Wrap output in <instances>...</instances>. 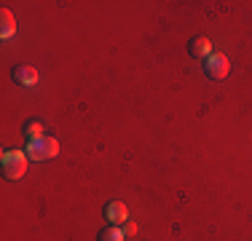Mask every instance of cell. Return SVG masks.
<instances>
[{
    "label": "cell",
    "mask_w": 252,
    "mask_h": 241,
    "mask_svg": "<svg viewBox=\"0 0 252 241\" xmlns=\"http://www.w3.org/2000/svg\"><path fill=\"white\" fill-rule=\"evenodd\" d=\"M27 172V155L22 153V150H8V153H3V174L8 180H19L25 177Z\"/></svg>",
    "instance_id": "obj_1"
},
{
    "label": "cell",
    "mask_w": 252,
    "mask_h": 241,
    "mask_svg": "<svg viewBox=\"0 0 252 241\" xmlns=\"http://www.w3.org/2000/svg\"><path fill=\"white\" fill-rule=\"evenodd\" d=\"M59 153V142L54 137H40V140H32L27 145V155L35 161H49Z\"/></svg>",
    "instance_id": "obj_2"
},
{
    "label": "cell",
    "mask_w": 252,
    "mask_h": 241,
    "mask_svg": "<svg viewBox=\"0 0 252 241\" xmlns=\"http://www.w3.org/2000/svg\"><path fill=\"white\" fill-rule=\"evenodd\" d=\"M204 72H207V78L220 81V78H225L228 72H231V62H228L225 54H212V57L207 59V67H204Z\"/></svg>",
    "instance_id": "obj_3"
},
{
    "label": "cell",
    "mask_w": 252,
    "mask_h": 241,
    "mask_svg": "<svg viewBox=\"0 0 252 241\" xmlns=\"http://www.w3.org/2000/svg\"><path fill=\"white\" fill-rule=\"evenodd\" d=\"M105 214H107V220H110L113 225H124V222L129 220V209H126L124 201H110L107 209H105Z\"/></svg>",
    "instance_id": "obj_4"
},
{
    "label": "cell",
    "mask_w": 252,
    "mask_h": 241,
    "mask_svg": "<svg viewBox=\"0 0 252 241\" xmlns=\"http://www.w3.org/2000/svg\"><path fill=\"white\" fill-rule=\"evenodd\" d=\"M188 51L193 54V57H199V59H209L215 54L212 51V40H209V38H193L188 43Z\"/></svg>",
    "instance_id": "obj_5"
},
{
    "label": "cell",
    "mask_w": 252,
    "mask_h": 241,
    "mask_svg": "<svg viewBox=\"0 0 252 241\" xmlns=\"http://www.w3.org/2000/svg\"><path fill=\"white\" fill-rule=\"evenodd\" d=\"M14 81L22 83V86H35V83H38V70L30 67V64H25V67H16L14 70Z\"/></svg>",
    "instance_id": "obj_6"
},
{
    "label": "cell",
    "mask_w": 252,
    "mask_h": 241,
    "mask_svg": "<svg viewBox=\"0 0 252 241\" xmlns=\"http://www.w3.org/2000/svg\"><path fill=\"white\" fill-rule=\"evenodd\" d=\"M3 30H0V38H11V35H14V30H16V22H14V14H11L8 8H3Z\"/></svg>",
    "instance_id": "obj_7"
},
{
    "label": "cell",
    "mask_w": 252,
    "mask_h": 241,
    "mask_svg": "<svg viewBox=\"0 0 252 241\" xmlns=\"http://www.w3.org/2000/svg\"><path fill=\"white\" fill-rule=\"evenodd\" d=\"M43 131H46V126L40 123V120H35V118L25 123V134L30 137V142H32V140H40V137H43Z\"/></svg>",
    "instance_id": "obj_8"
},
{
    "label": "cell",
    "mask_w": 252,
    "mask_h": 241,
    "mask_svg": "<svg viewBox=\"0 0 252 241\" xmlns=\"http://www.w3.org/2000/svg\"><path fill=\"white\" fill-rule=\"evenodd\" d=\"M99 241H126V236H124V231L118 225H110V228H105V231L99 233Z\"/></svg>",
    "instance_id": "obj_9"
},
{
    "label": "cell",
    "mask_w": 252,
    "mask_h": 241,
    "mask_svg": "<svg viewBox=\"0 0 252 241\" xmlns=\"http://www.w3.org/2000/svg\"><path fill=\"white\" fill-rule=\"evenodd\" d=\"M134 233H137V225L134 222H126V236H134Z\"/></svg>",
    "instance_id": "obj_10"
}]
</instances>
